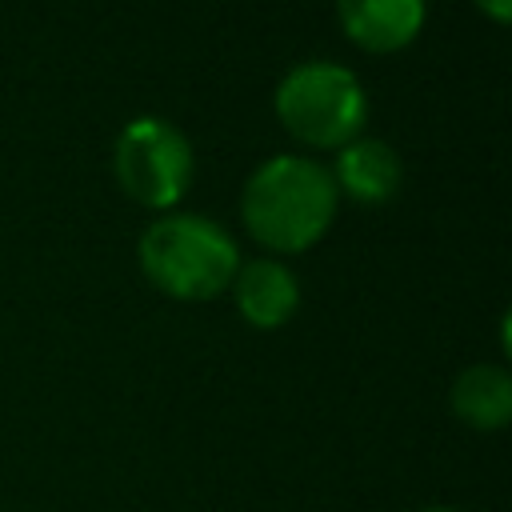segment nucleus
I'll list each match as a JSON object with an SVG mask.
<instances>
[{
    "instance_id": "f257e3e1",
    "label": "nucleus",
    "mask_w": 512,
    "mask_h": 512,
    "mask_svg": "<svg viewBox=\"0 0 512 512\" xmlns=\"http://www.w3.org/2000/svg\"><path fill=\"white\" fill-rule=\"evenodd\" d=\"M336 180L320 160L308 156H268L240 192V216L256 244L280 256L308 252L336 220Z\"/></svg>"
},
{
    "instance_id": "f03ea898",
    "label": "nucleus",
    "mask_w": 512,
    "mask_h": 512,
    "mask_svg": "<svg viewBox=\"0 0 512 512\" xmlns=\"http://www.w3.org/2000/svg\"><path fill=\"white\" fill-rule=\"evenodd\" d=\"M136 256L152 288L188 304L216 300L220 292H228L240 268L236 240L200 212H172L152 220L136 244Z\"/></svg>"
},
{
    "instance_id": "7ed1b4c3",
    "label": "nucleus",
    "mask_w": 512,
    "mask_h": 512,
    "mask_svg": "<svg viewBox=\"0 0 512 512\" xmlns=\"http://www.w3.org/2000/svg\"><path fill=\"white\" fill-rule=\"evenodd\" d=\"M276 120L308 148H344L368 120V96L352 68L304 60L276 84Z\"/></svg>"
},
{
    "instance_id": "20e7f679",
    "label": "nucleus",
    "mask_w": 512,
    "mask_h": 512,
    "mask_svg": "<svg viewBox=\"0 0 512 512\" xmlns=\"http://www.w3.org/2000/svg\"><path fill=\"white\" fill-rule=\"evenodd\" d=\"M112 168L120 188L144 204V208H172L188 192L192 180V144L188 136L160 120V116H136L120 128L112 148Z\"/></svg>"
},
{
    "instance_id": "39448f33",
    "label": "nucleus",
    "mask_w": 512,
    "mask_h": 512,
    "mask_svg": "<svg viewBox=\"0 0 512 512\" xmlns=\"http://www.w3.org/2000/svg\"><path fill=\"white\" fill-rule=\"evenodd\" d=\"M228 288H232V300H236V312L244 316V324L260 328V332L284 328L300 308L296 272L272 256H256V260L240 264Z\"/></svg>"
},
{
    "instance_id": "423d86ee",
    "label": "nucleus",
    "mask_w": 512,
    "mask_h": 512,
    "mask_svg": "<svg viewBox=\"0 0 512 512\" xmlns=\"http://www.w3.org/2000/svg\"><path fill=\"white\" fill-rule=\"evenodd\" d=\"M336 16L364 52H400L420 36L428 0H336Z\"/></svg>"
},
{
    "instance_id": "0eeeda50",
    "label": "nucleus",
    "mask_w": 512,
    "mask_h": 512,
    "mask_svg": "<svg viewBox=\"0 0 512 512\" xmlns=\"http://www.w3.org/2000/svg\"><path fill=\"white\" fill-rule=\"evenodd\" d=\"M336 180V192H348L360 204H384L404 184L400 152L376 136H356L336 152V168H328Z\"/></svg>"
},
{
    "instance_id": "6e6552de",
    "label": "nucleus",
    "mask_w": 512,
    "mask_h": 512,
    "mask_svg": "<svg viewBox=\"0 0 512 512\" xmlns=\"http://www.w3.org/2000/svg\"><path fill=\"white\" fill-rule=\"evenodd\" d=\"M460 424L476 432H500L512 420V376L500 364H468L448 392Z\"/></svg>"
},
{
    "instance_id": "1a4fd4ad",
    "label": "nucleus",
    "mask_w": 512,
    "mask_h": 512,
    "mask_svg": "<svg viewBox=\"0 0 512 512\" xmlns=\"http://www.w3.org/2000/svg\"><path fill=\"white\" fill-rule=\"evenodd\" d=\"M476 8L496 24H508V16H512V0H476Z\"/></svg>"
},
{
    "instance_id": "9d476101",
    "label": "nucleus",
    "mask_w": 512,
    "mask_h": 512,
    "mask_svg": "<svg viewBox=\"0 0 512 512\" xmlns=\"http://www.w3.org/2000/svg\"><path fill=\"white\" fill-rule=\"evenodd\" d=\"M420 512H460V508H444V504H432V508H420Z\"/></svg>"
}]
</instances>
